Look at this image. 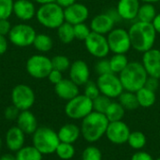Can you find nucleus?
<instances>
[{"instance_id": "1", "label": "nucleus", "mask_w": 160, "mask_h": 160, "mask_svg": "<svg viewBox=\"0 0 160 160\" xmlns=\"http://www.w3.org/2000/svg\"><path fill=\"white\" fill-rule=\"evenodd\" d=\"M128 31L130 38L131 47L137 52L143 53L154 48L158 33L151 22L137 21L130 25Z\"/></svg>"}, {"instance_id": "2", "label": "nucleus", "mask_w": 160, "mask_h": 160, "mask_svg": "<svg viewBox=\"0 0 160 160\" xmlns=\"http://www.w3.org/2000/svg\"><path fill=\"white\" fill-rule=\"evenodd\" d=\"M110 122L106 115L93 111L82 119L81 126V134L88 142L99 141L105 134Z\"/></svg>"}, {"instance_id": "3", "label": "nucleus", "mask_w": 160, "mask_h": 160, "mask_svg": "<svg viewBox=\"0 0 160 160\" xmlns=\"http://www.w3.org/2000/svg\"><path fill=\"white\" fill-rule=\"evenodd\" d=\"M119 78L125 91L136 93L144 87L148 74L141 62L132 61L119 74Z\"/></svg>"}, {"instance_id": "4", "label": "nucleus", "mask_w": 160, "mask_h": 160, "mask_svg": "<svg viewBox=\"0 0 160 160\" xmlns=\"http://www.w3.org/2000/svg\"><path fill=\"white\" fill-rule=\"evenodd\" d=\"M38 22L46 28L57 29L65 22L64 8L55 2L40 5L36 13Z\"/></svg>"}, {"instance_id": "5", "label": "nucleus", "mask_w": 160, "mask_h": 160, "mask_svg": "<svg viewBox=\"0 0 160 160\" xmlns=\"http://www.w3.org/2000/svg\"><path fill=\"white\" fill-rule=\"evenodd\" d=\"M33 146L36 147L42 155H50L55 153V150L60 143L57 132L53 129L41 127L34 132L32 137Z\"/></svg>"}, {"instance_id": "6", "label": "nucleus", "mask_w": 160, "mask_h": 160, "mask_svg": "<svg viewBox=\"0 0 160 160\" xmlns=\"http://www.w3.org/2000/svg\"><path fill=\"white\" fill-rule=\"evenodd\" d=\"M93 111V100L83 94L68 100L65 106V113L73 120H82Z\"/></svg>"}, {"instance_id": "7", "label": "nucleus", "mask_w": 160, "mask_h": 160, "mask_svg": "<svg viewBox=\"0 0 160 160\" xmlns=\"http://www.w3.org/2000/svg\"><path fill=\"white\" fill-rule=\"evenodd\" d=\"M9 41L20 48L33 45L37 33L35 29L27 23H18L11 27L8 33Z\"/></svg>"}, {"instance_id": "8", "label": "nucleus", "mask_w": 160, "mask_h": 160, "mask_svg": "<svg viewBox=\"0 0 160 160\" xmlns=\"http://www.w3.org/2000/svg\"><path fill=\"white\" fill-rule=\"evenodd\" d=\"M27 73L35 79H45L52 70V59L43 54H35L25 64Z\"/></svg>"}, {"instance_id": "9", "label": "nucleus", "mask_w": 160, "mask_h": 160, "mask_svg": "<svg viewBox=\"0 0 160 160\" xmlns=\"http://www.w3.org/2000/svg\"><path fill=\"white\" fill-rule=\"evenodd\" d=\"M97 84L99 88L100 94L110 98L111 99L118 98V97L125 91L119 76L112 72L99 75L97 80Z\"/></svg>"}, {"instance_id": "10", "label": "nucleus", "mask_w": 160, "mask_h": 160, "mask_svg": "<svg viewBox=\"0 0 160 160\" xmlns=\"http://www.w3.org/2000/svg\"><path fill=\"white\" fill-rule=\"evenodd\" d=\"M33 89L26 84H18L11 91V102L20 112L29 110L35 103Z\"/></svg>"}, {"instance_id": "11", "label": "nucleus", "mask_w": 160, "mask_h": 160, "mask_svg": "<svg viewBox=\"0 0 160 160\" xmlns=\"http://www.w3.org/2000/svg\"><path fill=\"white\" fill-rule=\"evenodd\" d=\"M107 39L112 53L126 54L132 48L128 31L124 28H113L108 34Z\"/></svg>"}, {"instance_id": "12", "label": "nucleus", "mask_w": 160, "mask_h": 160, "mask_svg": "<svg viewBox=\"0 0 160 160\" xmlns=\"http://www.w3.org/2000/svg\"><path fill=\"white\" fill-rule=\"evenodd\" d=\"M84 46L91 55L98 59L106 58L111 52L107 37L95 32H91L84 40Z\"/></svg>"}, {"instance_id": "13", "label": "nucleus", "mask_w": 160, "mask_h": 160, "mask_svg": "<svg viewBox=\"0 0 160 160\" xmlns=\"http://www.w3.org/2000/svg\"><path fill=\"white\" fill-rule=\"evenodd\" d=\"M105 135L111 142L114 144H123L128 142L130 135V129L123 120L110 122Z\"/></svg>"}, {"instance_id": "14", "label": "nucleus", "mask_w": 160, "mask_h": 160, "mask_svg": "<svg viewBox=\"0 0 160 160\" xmlns=\"http://www.w3.org/2000/svg\"><path fill=\"white\" fill-rule=\"evenodd\" d=\"M142 64L148 76L160 79V50L152 48L143 52Z\"/></svg>"}, {"instance_id": "15", "label": "nucleus", "mask_w": 160, "mask_h": 160, "mask_svg": "<svg viewBox=\"0 0 160 160\" xmlns=\"http://www.w3.org/2000/svg\"><path fill=\"white\" fill-rule=\"evenodd\" d=\"M65 22L75 25L78 23L85 22L89 17L88 8L82 3H74L73 5L64 8Z\"/></svg>"}, {"instance_id": "16", "label": "nucleus", "mask_w": 160, "mask_h": 160, "mask_svg": "<svg viewBox=\"0 0 160 160\" xmlns=\"http://www.w3.org/2000/svg\"><path fill=\"white\" fill-rule=\"evenodd\" d=\"M69 79L78 86L84 85L90 81V68L83 60H76L71 63L69 68Z\"/></svg>"}, {"instance_id": "17", "label": "nucleus", "mask_w": 160, "mask_h": 160, "mask_svg": "<svg viewBox=\"0 0 160 160\" xmlns=\"http://www.w3.org/2000/svg\"><path fill=\"white\" fill-rule=\"evenodd\" d=\"M114 25L115 22L107 12H105L94 16L89 26L92 32L101 35H108L114 28Z\"/></svg>"}, {"instance_id": "18", "label": "nucleus", "mask_w": 160, "mask_h": 160, "mask_svg": "<svg viewBox=\"0 0 160 160\" xmlns=\"http://www.w3.org/2000/svg\"><path fill=\"white\" fill-rule=\"evenodd\" d=\"M140 7V0H119L116 6V10L122 20L134 21L137 19Z\"/></svg>"}, {"instance_id": "19", "label": "nucleus", "mask_w": 160, "mask_h": 160, "mask_svg": "<svg viewBox=\"0 0 160 160\" xmlns=\"http://www.w3.org/2000/svg\"><path fill=\"white\" fill-rule=\"evenodd\" d=\"M13 13L19 20L26 22L36 16L37 9L30 0H16L14 1Z\"/></svg>"}, {"instance_id": "20", "label": "nucleus", "mask_w": 160, "mask_h": 160, "mask_svg": "<svg viewBox=\"0 0 160 160\" xmlns=\"http://www.w3.org/2000/svg\"><path fill=\"white\" fill-rule=\"evenodd\" d=\"M55 94L64 100H70L80 94L79 86L70 79H63L54 85Z\"/></svg>"}, {"instance_id": "21", "label": "nucleus", "mask_w": 160, "mask_h": 160, "mask_svg": "<svg viewBox=\"0 0 160 160\" xmlns=\"http://www.w3.org/2000/svg\"><path fill=\"white\" fill-rule=\"evenodd\" d=\"M16 121H17V127L20 129H22L24 134L27 135H33L34 132L38 128V120L35 114L29 110L20 112Z\"/></svg>"}, {"instance_id": "22", "label": "nucleus", "mask_w": 160, "mask_h": 160, "mask_svg": "<svg viewBox=\"0 0 160 160\" xmlns=\"http://www.w3.org/2000/svg\"><path fill=\"white\" fill-rule=\"evenodd\" d=\"M25 134L17 126L10 128L6 134V143L11 152H17L24 146Z\"/></svg>"}, {"instance_id": "23", "label": "nucleus", "mask_w": 160, "mask_h": 160, "mask_svg": "<svg viewBox=\"0 0 160 160\" xmlns=\"http://www.w3.org/2000/svg\"><path fill=\"white\" fill-rule=\"evenodd\" d=\"M61 142L74 143L81 136V128L75 124H66L57 132Z\"/></svg>"}, {"instance_id": "24", "label": "nucleus", "mask_w": 160, "mask_h": 160, "mask_svg": "<svg viewBox=\"0 0 160 160\" xmlns=\"http://www.w3.org/2000/svg\"><path fill=\"white\" fill-rule=\"evenodd\" d=\"M137 99L139 102V106L142 108H150L152 107L157 100L156 92L146 88L142 87L139 91L136 92Z\"/></svg>"}, {"instance_id": "25", "label": "nucleus", "mask_w": 160, "mask_h": 160, "mask_svg": "<svg viewBox=\"0 0 160 160\" xmlns=\"http://www.w3.org/2000/svg\"><path fill=\"white\" fill-rule=\"evenodd\" d=\"M157 14H158V12H157V9H156L154 4L143 3L142 5H141V7L139 8L137 20L140 22L152 23L155 17L157 16Z\"/></svg>"}, {"instance_id": "26", "label": "nucleus", "mask_w": 160, "mask_h": 160, "mask_svg": "<svg viewBox=\"0 0 160 160\" xmlns=\"http://www.w3.org/2000/svg\"><path fill=\"white\" fill-rule=\"evenodd\" d=\"M118 102L124 107L125 110H128V111H134L140 107L136 93H133V92L124 91L118 97Z\"/></svg>"}, {"instance_id": "27", "label": "nucleus", "mask_w": 160, "mask_h": 160, "mask_svg": "<svg viewBox=\"0 0 160 160\" xmlns=\"http://www.w3.org/2000/svg\"><path fill=\"white\" fill-rule=\"evenodd\" d=\"M17 160H42L43 155L33 145L23 146L15 154Z\"/></svg>"}, {"instance_id": "28", "label": "nucleus", "mask_w": 160, "mask_h": 160, "mask_svg": "<svg viewBox=\"0 0 160 160\" xmlns=\"http://www.w3.org/2000/svg\"><path fill=\"white\" fill-rule=\"evenodd\" d=\"M109 61L111 70L114 74H120L129 63L127 55L123 53H113V55L109 59Z\"/></svg>"}, {"instance_id": "29", "label": "nucleus", "mask_w": 160, "mask_h": 160, "mask_svg": "<svg viewBox=\"0 0 160 160\" xmlns=\"http://www.w3.org/2000/svg\"><path fill=\"white\" fill-rule=\"evenodd\" d=\"M126 110L119 102H113L110 104L109 108L107 109L105 115L108 118L109 122H117L122 121L125 116Z\"/></svg>"}, {"instance_id": "30", "label": "nucleus", "mask_w": 160, "mask_h": 160, "mask_svg": "<svg viewBox=\"0 0 160 160\" xmlns=\"http://www.w3.org/2000/svg\"><path fill=\"white\" fill-rule=\"evenodd\" d=\"M57 36L64 44H69L75 39L74 27L72 24L65 22L57 28Z\"/></svg>"}, {"instance_id": "31", "label": "nucleus", "mask_w": 160, "mask_h": 160, "mask_svg": "<svg viewBox=\"0 0 160 160\" xmlns=\"http://www.w3.org/2000/svg\"><path fill=\"white\" fill-rule=\"evenodd\" d=\"M35 49L40 52H50L53 46V41L49 35L46 34H37L35 40L33 42Z\"/></svg>"}, {"instance_id": "32", "label": "nucleus", "mask_w": 160, "mask_h": 160, "mask_svg": "<svg viewBox=\"0 0 160 160\" xmlns=\"http://www.w3.org/2000/svg\"><path fill=\"white\" fill-rule=\"evenodd\" d=\"M129 146L135 150L142 149L146 144V136L142 131H132L128 140Z\"/></svg>"}, {"instance_id": "33", "label": "nucleus", "mask_w": 160, "mask_h": 160, "mask_svg": "<svg viewBox=\"0 0 160 160\" xmlns=\"http://www.w3.org/2000/svg\"><path fill=\"white\" fill-rule=\"evenodd\" d=\"M55 154L59 158L63 160L71 159L75 155V148L72 143H67V142H61L58 144Z\"/></svg>"}, {"instance_id": "34", "label": "nucleus", "mask_w": 160, "mask_h": 160, "mask_svg": "<svg viewBox=\"0 0 160 160\" xmlns=\"http://www.w3.org/2000/svg\"><path fill=\"white\" fill-rule=\"evenodd\" d=\"M111 103H112V100L110 98L100 94L98 98H96L93 100V110L95 112H101V113L105 114V112Z\"/></svg>"}, {"instance_id": "35", "label": "nucleus", "mask_w": 160, "mask_h": 160, "mask_svg": "<svg viewBox=\"0 0 160 160\" xmlns=\"http://www.w3.org/2000/svg\"><path fill=\"white\" fill-rule=\"evenodd\" d=\"M52 65L53 69L64 72V71L69 69L71 63H70L68 57H67L65 55H55L54 57L52 58Z\"/></svg>"}, {"instance_id": "36", "label": "nucleus", "mask_w": 160, "mask_h": 160, "mask_svg": "<svg viewBox=\"0 0 160 160\" xmlns=\"http://www.w3.org/2000/svg\"><path fill=\"white\" fill-rule=\"evenodd\" d=\"M73 27H74L75 39H78V40L84 41L88 38V36L91 34V32H92L90 26L87 25L85 22L75 24V25H73Z\"/></svg>"}, {"instance_id": "37", "label": "nucleus", "mask_w": 160, "mask_h": 160, "mask_svg": "<svg viewBox=\"0 0 160 160\" xmlns=\"http://www.w3.org/2000/svg\"><path fill=\"white\" fill-rule=\"evenodd\" d=\"M82 160H102L101 151L96 146H88L82 152Z\"/></svg>"}, {"instance_id": "38", "label": "nucleus", "mask_w": 160, "mask_h": 160, "mask_svg": "<svg viewBox=\"0 0 160 160\" xmlns=\"http://www.w3.org/2000/svg\"><path fill=\"white\" fill-rule=\"evenodd\" d=\"M14 0H0V20L8 19L13 13Z\"/></svg>"}, {"instance_id": "39", "label": "nucleus", "mask_w": 160, "mask_h": 160, "mask_svg": "<svg viewBox=\"0 0 160 160\" xmlns=\"http://www.w3.org/2000/svg\"><path fill=\"white\" fill-rule=\"evenodd\" d=\"M83 95H85L87 98H89L92 100H94L96 98H98L100 95V91L97 84V82H95L93 81H89L88 82H86L84 84Z\"/></svg>"}, {"instance_id": "40", "label": "nucleus", "mask_w": 160, "mask_h": 160, "mask_svg": "<svg viewBox=\"0 0 160 160\" xmlns=\"http://www.w3.org/2000/svg\"><path fill=\"white\" fill-rule=\"evenodd\" d=\"M95 71L97 72V74L98 76L103 75V74H107V73H112L109 59H106V58L99 59L95 66Z\"/></svg>"}, {"instance_id": "41", "label": "nucleus", "mask_w": 160, "mask_h": 160, "mask_svg": "<svg viewBox=\"0 0 160 160\" xmlns=\"http://www.w3.org/2000/svg\"><path fill=\"white\" fill-rule=\"evenodd\" d=\"M20 113V111L14 106V105H11L9 107H8L6 110H5V117L8 119V120H16L18 115Z\"/></svg>"}, {"instance_id": "42", "label": "nucleus", "mask_w": 160, "mask_h": 160, "mask_svg": "<svg viewBox=\"0 0 160 160\" xmlns=\"http://www.w3.org/2000/svg\"><path fill=\"white\" fill-rule=\"evenodd\" d=\"M62 73H63V72H61V71H59V70H56V69H53V68H52V70L50 72V74H49V76H48L47 78H48V80H49L50 82H52V84L55 85V84H57L59 82H61V81L64 79Z\"/></svg>"}, {"instance_id": "43", "label": "nucleus", "mask_w": 160, "mask_h": 160, "mask_svg": "<svg viewBox=\"0 0 160 160\" xmlns=\"http://www.w3.org/2000/svg\"><path fill=\"white\" fill-rule=\"evenodd\" d=\"M160 85V79L158 78H155V77H150L148 76L147 80H146V82H145V85L144 87L156 92Z\"/></svg>"}, {"instance_id": "44", "label": "nucleus", "mask_w": 160, "mask_h": 160, "mask_svg": "<svg viewBox=\"0 0 160 160\" xmlns=\"http://www.w3.org/2000/svg\"><path fill=\"white\" fill-rule=\"evenodd\" d=\"M11 24L8 21V19H2L0 20V34L3 36L8 35L10 29H11Z\"/></svg>"}, {"instance_id": "45", "label": "nucleus", "mask_w": 160, "mask_h": 160, "mask_svg": "<svg viewBox=\"0 0 160 160\" xmlns=\"http://www.w3.org/2000/svg\"><path fill=\"white\" fill-rule=\"evenodd\" d=\"M131 160H155L153 158V157L147 153V152H144V151H138L136 152L132 158Z\"/></svg>"}, {"instance_id": "46", "label": "nucleus", "mask_w": 160, "mask_h": 160, "mask_svg": "<svg viewBox=\"0 0 160 160\" xmlns=\"http://www.w3.org/2000/svg\"><path fill=\"white\" fill-rule=\"evenodd\" d=\"M8 50V40L6 36L0 34V55L4 54Z\"/></svg>"}, {"instance_id": "47", "label": "nucleus", "mask_w": 160, "mask_h": 160, "mask_svg": "<svg viewBox=\"0 0 160 160\" xmlns=\"http://www.w3.org/2000/svg\"><path fill=\"white\" fill-rule=\"evenodd\" d=\"M107 13H108V14L112 18V20L115 22V23H117L118 22L122 21V19H121V17H120L119 13H118V12H117V10H116V8H115L109 9V10L107 11Z\"/></svg>"}, {"instance_id": "48", "label": "nucleus", "mask_w": 160, "mask_h": 160, "mask_svg": "<svg viewBox=\"0 0 160 160\" xmlns=\"http://www.w3.org/2000/svg\"><path fill=\"white\" fill-rule=\"evenodd\" d=\"M55 3L57 5H59L61 8H66L73 5L74 3H76V0H55Z\"/></svg>"}, {"instance_id": "49", "label": "nucleus", "mask_w": 160, "mask_h": 160, "mask_svg": "<svg viewBox=\"0 0 160 160\" xmlns=\"http://www.w3.org/2000/svg\"><path fill=\"white\" fill-rule=\"evenodd\" d=\"M152 24H153V26H154L156 32H157L158 34H160V13H158V14H157V16L155 17V19H154V21H153V22H152Z\"/></svg>"}, {"instance_id": "50", "label": "nucleus", "mask_w": 160, "mask_h": 160, "mask_svg": "<svg viewBox=\"0 0 160 160\" xmlns=\"http://www.w3.org/2000/svg\"><path fill=\"white\" fill-rule=\"evenodd\" d=\"M0 160H17L16 159V157L11 155V154H6V155H3Z\"/></svg>"}, {"instance_id": "51", "label": "nucleus", "mask_w": 160, "mask_h": 160, "mask_svg": "<svg viewBox=\"0 0 160 160\" xmlns=\"http://www.w3.org/2000/svg\"><path fill=\"white\" fill-rule=\"evenodd\" d=\"M40 5H44V4H48V3H52V2H55V0H33Z\"/></svg>"}, {"instance_id": "52", "label": "nucleus", "mask_w": 160, "mask_h": 160, "mask_svg": "<svg viewBox=\"0 0 160 160\" xmlns=\"http://www.w3.org/2000/svg\"><path fill=\"white\" fill-rule=\"evenodd\" d=\"M142 1V3H150V4H155V3H158L159 2L160 0H140Z\"/></svg>"}, {"instance_id": "53", "label": "nucleus", "mask_w": 160, "mask_h": 160, "mask_svg": "<svg viewBox=\"0 0 160 160\" xmlns=\"http://www.w3.org/2000/svg\"><path fill=\"white\" fill-rule=\"evenodd\" d=\"M2 147V140H1V138H0V148Z\"/></svg>"}, {"instance_id": "54", "label": "nucleus", "mask_w": 160, "mask_h": 160, "mask_svg": "<svg viewBox=\"0 0 160 160\" xmlns=\"http://www.w3.org/2000/svg\"><path fill=\"white\" fill-rule=\"evenodd\" d=\"M156 160H160V158H158V159H156Z\"/></svg>"}]
</instances>
